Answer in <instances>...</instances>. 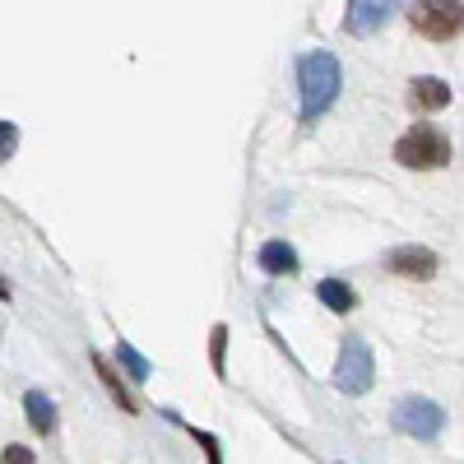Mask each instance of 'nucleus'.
Returning <instances> with one entry per match:
<instances>
[{
	"label": "nucleus",
	"mask_w": 464,
	"mask_h": 464,
	"mask_svg": "<svg viewBox=\"0 0 464 464\" xmlns=\"http://www.w3.org/2000/svg\"><path fill=\"white\" fill-rule=\"evenodd\" d=\"M14 149H19V126L14 121H0V168L14 159Z\"/></svg>",
	"instance_id": "obj_14"
},
{
	"label": "nucleus",
	"mask_w": 464,
	"mask_h": 464,
	"mask_svg": "<svg viewBox=\"0 0 464 464\" xmlns=\"http://www.w3.org/2000/svg\"><path fill=\"white\" fill-rule=\"evenodd\" d=\"M93 372H98V381L107 385V395H111V404H121L126 413H135V395L126 391V381H121V376L111 372V362H107L102 353H93Z\"/></svg>",
	"instance_id": "obj_12"
},
{
	"label": "nucleus",
	"mask_w": 464,
	"mask_h": 464,
	"mask_svg": "<svg viewBox=\"0 0 464 464\" xmlns=\"http://www.w3.org/2000/svg\"><path fill=\"white\" fill-rule=\"evenodd\" d=\"M343 89L334 52H302L297 56V93H302V126L321 121Z\"/></svg>",
	"instance_id": "obj_1"
},
{
	"label": "nucleus",
	"mask_w": 464,
	"mask_h": 464,
	"mask_svg": "<svg viewBox=\"0 0 464 464\" xmlns=\"http://www.w3.org/2000/svg\"><path fill=\"white\" fill-rule=\"evenodd\" d=\"M0 297H10V284H0Z\"/></svg>",
	"instance_id": "obj_18"
},
{
	"label": "nucleus",
	"mask_w": 464,
	"mask_h": 464,
	"mask_svg": "<svg viewBox=\"0 0 464 464\" xmlns=\"http://www.w3.org/2000/svg\"><path fill=\"white\" fill-rule=\"evenodd\" d=\"M223 343H227V325H214L209 348H214V372H218V376H223Z\"/></svg>",
	"instance_id": "obj_16"
},
{
	"label": "nucleus",
	"mask_w": 464,
	"mask_h": 464,
	"mask_svg": "<svg viewBox=\"0 0 464 464\" xmlns=\"http://www.w3.org/2000/svg\"><path fill=\"white\" fill-rule=\"evenodd\" d=\"M395 163L409 168V172H437L450 163V135L441 126H409L400 140H395Z\"/></svg>",
	"instance_id": "obj_2"
},
{
	"label": "nucleus",
	"mask_w": 464,
	"mask_h": 464,
	"mask_svg": "<svg viewBox=\"0 0 464 464\" xmlns=\"http://www.w3.org/2000/svg\"><path fill=\"white\" fill-rule=\"evenodd\" d=\"M316 297H321V302L330 306L334 316H348V312H353V306H358V293L348 288L343 279H321V284H316Z\"/></svg>",
	"instance_id": "obj_11"
},
{
	"label": "nucleus",
	"mask_w": 464,
	"mask_h": 464,
	"mask_svg": "<svg viewBox=\"0 0 464 464\" xmlns=\"http://www.w3.org/2000/svg\"><path fill=\"white\" fill-rule=\"evenodd\" d=\"M385 19H391V5H376V0H353V5L343 10L348 33H376Z\"/></svg>",
	"instance_id": "obj_9"
},
{
	"label": "nucleus",
	"mask_w": 464,
	"mask_h": 464,
	"mask_svg": "<svg viewBox=\"0 0 464 464\" xmlns=\"http://www.w3.org/2000/svg\"><path fill=\"white\" fill-rule=\"evenodd\" d=\"M24 413H28V428L33 432H43V437L56 432V404L47 400V391H28L24 395Z\"/></svg>",
	"instance_id": "obj_10"
},
{
	"label": "nucleus",
	"mask_w": 464,
	"mask_h": 464,
	"mask_svg": "<svg viewBox=\"0 0 464 464\" xmlns=\"http://www.w3.org/2000/svg\"><path fill=\"white\" fill-rule=\"evenodd\" d=\"M190 432H196V428H190ZM196 441L205 446V455H209V464H223V450H218V441H214L209 432H196Z\"/></svg>",
	"instance_id": "obj_17"
},
{
	"label": "nucleus",
	"mask_w": 464,
	"mask_h": 464,
	"mask_svg": "<svg viewBox=\"0 0 464 464\" xmlns=\"http://www.w3.org/2000/svg\"><path fill=\"white\" fill-rule=\"evenodd\" d=\"M372 381H376V358H372L367 339L348 334L343 348H339V362H334V391H343V395H367Z\"/></svg>",
	"instance_id": "obj_3"
},
{
	"label": "nucleus",
	"mask_w": 464,
	"mask_h": 464,
	"mask_svg": "<svg viewBox=\"0 0 464 464\" xmlns=\"http://www.w3.org/2000/svg\"><path fill=\"white\" fill-rule=\"evenodd\" d=\"M437 251L428 246H395L391 256H385V275H395V279H409V284H428L437 279Z\"/></svg>",
	"instance_id": "obj_5"
},
{
	"label": "nucleus",
	"mask_w": 464,
	"mask_h": 464,
	"mask_svg": "<svg viewBox=\"0 0 464 464\" xmlns=\"http://www.w3.org/2000/svg\"><path fill=\"white\" fill-rule=\"evenodd\" d=\"M0 464H37V455L28 446H5L0 450Z\"/></svg>",
	"instance_id": "obj_15"
},
{
	"label": "nucleus",
	"mask_w": 464,
	"mask_h": 464,
	"mask_svg": "<svg viewBox=\"0 0 464 464\" xmlns=\"http://www.w3.org/2000/svg\"><path fill=\"white\" fill-rule=\"evenodd\" d=\"M116 358H121V367L130 372V381H135V385H140V381H149V372H153V367H149V358H140V353H135V343H126V339H121V343H116Z\"/></svg>",
	"instance_id": "obj_13"
},
{
	"label": "nucleus",
	"mask_w": 464,
	"mask_h": 464,
	"mask_svg": "<svg viewBox=\"0 0 464 464\" xmlns=\"http://www.w3.org/2000/svg\"><path fill=\"white\" fill-rule=\"evenodd\" d=\"M459 14H464L459 5H413L409 24L422 37H432V43H450V37H459V24H464Z\"/></svg>",
	"instance_id": "obj_6"
},
{
	"label": "nucleus",
	"mask_w": 464,
	"mask_h": 464,
	"mask_svg": "<svg viewBox=\"0 0 464 464\" xmlns=\"http://www.w3.org/2000/svg\"><path fill=\"white\" fill-rule=\"evenodd\" d=\"M450 84L446 80H437V74H418V80L409 84V107L413 111H441V107H450Z\"/></svg>",
	"instance_id": "obj_7"
},
{
	"label": "nucleus",
	"mask_w": 464,
	"mask_h": 464,
	"mask_svg": "<svg viewBox=\"0 0 464 464\" xmlns=\"http://www.w3.org/2000/svg\"><path fill=\"white\" fill-rule=\"evenodd\" d=\"M256 260H260V269H265V275H279V279L297 275V251H293L284 237H269V242L256 251Z\"/></svg>",
	"instance_id": "obj_8"
},
{
	"label": "nucleus",
	"mask_w": 464,
	"mask_h": 464,
	"mask_svg": "<svg viewBox=\"0 0 464 464\" xmlns=\"http://www.w3.org/2000/svg\"><path fill=\"white\" fill-rule=\"evenodd\" d=\"M391 422H395V432L404 437H418V441H437L441 428H446V409L428 395H404L395 409H391Z\"/></svg>",
	"instance_id": "obj_4"
}]
</instances>
